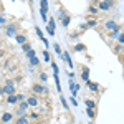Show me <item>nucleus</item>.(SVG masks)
Returning a JSON list of instances; mask_svg holds the SVG:
<instances>
[{
  "instance_id": "nucleus-33",
  "label": "nucleus",
  "mask_w": 124,
  "mask_h": 124,
  "mask_svg": "<svg viewBox=\"0 0 124 124\" xmlns=\"http://www.w3.org/2000/svg\"><path fill=\"white\" fill-rule=\"evenodd\" d=\"M0 28H2V25H0Z\"/></svg>"
},
{
  "instance_id": "nucleus-18",
  "label": "nucleus",
  "mask_w": 124,
  "mask_h": 124,
  "mask_svg": "<svg viewBox=\"0 0 124 124\" xmlns=\"http://www.w3.org/2000/svg\"><path fill=\"white\" fill-rule=\"evenodd\" d=\"M15 37H17V41H18L20 45H22V43H25V41H27V38H25V35H20V33H17V35H15Z\"/></svg>"
},
{
  "instance_id": "nucleus-20",
  "label": "nucleus",
  "mask_w": 124,
  "mask_h": 124,
  "mask_svg": "<svg viewBox=\"0 0 124 124\" xmlns=\"http://www.w3.org/2000/svg\"><path fill=\"white\" fill-rule=\"evenodd\" d=\"M86 111H88L89 119H94V117H96V111H94V109H86Z\"/></svg>"
},
{
  "instance_id": "nucleus-26",
  "label": "nucleus",
  "mask_w": 124,
  "mask_h": 124,
  "mask_svg": "<svg viewBox=\"0 0 124 124\" xmlns=\"http://www.w3.org/2000/svg\"><path fill=\"white\" fill-rule=\"evenodd\" d=\"M61 103H63V108H65V109H70V106H68V103L65 101V98H63V96H61Z\"/></svg>"
},
{
  "instance_id": "nucleus-23",
  "label": "nucleus",
  "mask_w": 124,
  "mask_h": 124,
  "mask_svg": "<svg viewBox=\"0 0 124 124\" xmlns=\"http://www.w3.org/2000/svg\"><path fill=\"white\" fill-rule=\"evenodd\" d=\"M33 56H37V53H35V50H30V51H27V58H33Z\"/></svg>"
},
{
  "instance_id": "nucleus-19",
  "label": "nucleus",
  "mask_w": 124,
  "mask_h": 124,
  "mask_svg": "<svg viewBox=\"0 0 124 124\" xmlns=\"http://www.w3.org/2000/svg\"><path fill=\"white\" fill-rule=\"evenodd\" d=\"M83 50H86V46L83 45V43H78V45H75V51H83Z\"/></svg>"
},
{
  "instance_id": "nucleus-21",
  "label": "nucleus",
  "mask_w": 124,
  "mask_h": 124,
  "mask_svg": "<svg viewBox=\"0 0 124 124\" xmlns=\"http://www.w3.org/2000/svg\"><path fill=\"white\" fill-rule=\"evenodd\" d=\"M40 114L38 113H31V114H28V119H33V121H38Z\"/></svg>"
},
{
  "instance_id": "nucleus-24",
  "label": "nucleus",
  "mask_w": 124,
  "mask_h": 124,
  "mask_svg": "<svg viewBox=\"0 0 124 124\" xmlns=\"http://www.w3.org/2000/svg\"><path fill=\"white\" fill-rule=\"evenodd\" d=\"M46 79H48V75H46V73H41V75H40V81H41V83H45Z\"/></svg>"
},
{
  "instance_id": "nucleus-3",
  "label": "nucleus",
  "mask_w": 124,
  "mask_h": 124,
  "mask_svg": "<svg viewBox=\"0 0 124 124\" xmlns=\"http://www.w3.org/2000/svg\"><path fill=\"white\" fill-rule=\"evenodd\" d=\"M104 27H106L108 30H113V31H119V30H121V27L116 23L114 20H108V22L104 23Z\"/></svg>"
},
{
  "instance_id": "nucleus-34",
  "label": "nucleus",
  "mask_w": 124,
  "mask_h": 124,
  "mask_svg": "<svg viewBox=\"0 0 124 124\" xmlns=\"http://www.w3.org/2000/svg\"><path fill=\"white\" fill-rule=\"evenodd\" d=\"M0 10H2V7H0Z\"/></svg>"
},
{
  "instance_id": "nucleus-35",
  "label": "nucleus",
  "mask_w": 124,
  "mask_h": 124,
  "mask_svg": "<svg viewBox=\"0 0 124 124\" xmlns=\"http://www.w3.org/2000/svg\"><path fill=\"white\" fill-rule=\"evenodd\" d=\"M70 124H73V123H70Z\"/></svg>"
},
{
  "instance_id": "nucleus-8",
  "label": "nucleus",
  "mask_w": 124,
  "mask_h": 124,
  "mask_svg": "<svg viewBox=\"0 0 124 124\" xmlns=\"http://www.w3.org/2000/svg\"><path fill=\"white\" fill-rule=\"evenodd\" d=\"M15 124H30V119L27 117V116H18L17 119H15Z\"/></svg>"
},
{
  "instance_id": "nucleus-15",
  "label": "nucleus",
  "mask_w": 124,
  "mask_h": 124,
  "mask_svg": "<svg viewBox=\"0 0 124 124\" xmlns=\"http://www.w3.org/2000/svg\"><path fill=\"white\" fill-rule=\"evenodd\" d=\"M70 15H65V17H63V18H61V25H63V27H68V25H70Z\"/></svg>"
},
{
  "instance_id": "nucleus-32",
  "label": "nucleus",
  "mask_w": 124,
  "mask_h": 124,
  "mask_svg": "<svg viewBox=\"0 0 124 124\" xmlns=\"http://www.w3.org/2000/svg\"><path fill=\"white\" fill-rule=\"evenodd\" d=\"M28 2H30V3H31V0H28Z\"/></svg>"
},
{
  "instance_id": "nucleus-27",
  "label": "nucleus",
  "mask_w": 124,
  "mask_h": 124,
  "mask_svg": "<svg viewBox=\"0 0 124 124\" xmlns=\"http://www.w3.org/2000/svg\"><path fill=\"white\" fill-rule=\"evenodd\" d=\"M96 25V22L94 20H89V22H88V25H86V27H94Z\"/></svg>"
},
{
  "instance_id": "nucleus-7",
  "label": "nucleus",
  "mask_w": 124,
  "mask_h": 124,
  "mask_svg": "<svg viewBox=\"0 0 124 124\" xmlns=\"http://www.w3.org/2000/svg\"><path fill=\"white\" fill-rule=\"evenodd\" d=\"M12 119H13V114H12V113H3L2 117H0V121H2L3 124H8Z\"/></svg>"
},
{
  "instance_id": "nucleus-9",
  "label": "nucleus",
  "mask_w": 124,
  "mask_h": 124,
  "mask_svg": "<svg viewBox=\"0 0 124 124\" xmlns=\"http://www.w3.org/2000/svg\"><path fill=\"white\" fill-rule=\"evenodd\" d=\"M17 101H18V94L7 96V103H8V104H17Z\"/></svg>"
},
{
  "instance_id": "nucleus-12",
  "label": "nucleus",
  "mask_w": 124,
  "mask_h": 124,
  "mask_svg": "<svg viewBox=\"0 0 124 124\" xmlns=\"http://www.w3.org/2000/svg\"><path fill=\"white\" fill-rule=\"evenodd\" d=\"M81 78H83L85 81H88V79H89V70H88L86 66H83V71H81Z\"/></svg>"
},
{
  "instance_id": "nucleus-28",
  "label": "nucleus",
  "mask_w": 124,
  "mask_h": 124,
  "mask_svg": "<svg viewBox=\"0 0 124 124\" xmlns=\"http://www.w3.org/2000/svg\"><path fill=\"white\" fill-rule=\"evenodd\" d=\"M89 13H98V8H94V7H91V8H89Z\"/></svg>"
},
{
  "instance_id": "nucleus-6",
  "label": "nucleus",
  "mask_w": 124,
  "mask_h": 124,
  "mask_svg": "<svg viewBox=\"0 0 124 124\" xmlns=\"http://www.w3.org/2000/svg\"><path fill=\"white\" fill-rule=\"evenodd\" d=\"M15 35H17V27L15 23H10L7 27V37H15Z\"/></svg>"
},
{
  "instance_id": "nucleus-29",
  "label": "nucleus",
  "mask_w": 124,
  "mask_h": 124,
  "mask_svg": "<svg viewBox=\"0 0 124 124\" xmlns=\"http://www.w3.org/2000/svg\"><path fill=\"white\" fill-rule=\"evenodd\" d=\"M48 33H50V35H55V30H53V28H50V27H48Z\"/></svg>"
},
{
  "instance_id": "nucleus-10",
  "label": "nucleus",
  "mask_w": 124,
  "mask_h": 124,
  "mask_svg": "<svg viewBox=\"0 0 124 124\" xmlns=\"http://www.w3.org/2000/svg\"><path fill=\"white\" fill-rule=\"evenodd\" d=\"M70 89H71V93H73V96L78 93V89H79V85L78 83H73V81H70Z\"/></svg>"
},
{
  "instance_id": "nucleus-30",
  "label": "nucleus",
  "mask_w": 124,
  "mask_h": 124,
  "mask_svg": "<svg viewBox=\"0 0 124 124\" xmlns=\"http://www.w3.org/2000/svg\"><path fill=\"white\" fill-rule=\"evenodd\" d=\"M5 22H7V18H5V17H0V25H2V23H5Z\"/></svg>"
},
{
  "instance_id": "nucleus-31",
  "label": "nucleus",
  "mask_w": 124,
  "mask_h": 124,
  "mask_svg": "<svg viewBox=\"0 0 124 124\" xmlns=\"http://www.w3.org/2000/svg\"><path fill=\"white\" fill-rule=\"evenodd\" d=\"M104 2H114V0H104Z\"/></svg>"
},
{
  "instance_id": "nucleus-22",
  "label": "nucleus",
  "mask_w": 124,
  "mask_h": 124,
  "mask_svg": "<svg viewBox=\"0 0 124 124\" xmlns=\"http://www.w3.org/2000/svg\"><path fill=\"white\" fill-rule=\"evenodd\" d=\"M43 58H45V61H46V63H50V61H51V56H50V53H48L46 50L43 51Z\"/></svg>"
},
{
  "instance_id": "nucleus-1",
  "label": "nucleus",
  "mask_w": 124,
  "mask_h": 124,
  "mask_svg": "<svg viewBox=\"0 0 124 124\" xmlns=\"http://www.w3.org/2000/svg\"><path fill=\"white\" fill-rule=\"evenodd\" d=\"M2 93L7 94V96L15 94V86H13V81H12V79H7V81H5V85L2 88Z\"/></svg>"
},
{
  "instance_id": "nucleus-2",
  "label": "nucleus",
  "mask_w": 124,
  "mask_h": 124,
  "mask_svg": "<svg viewBox=\"0 0 124 124\" xmlns=\"http://www.w3.org/2000/svg\"><path fill=\"white\" fill-rule=\"evenodd\" d=\"M33 93L35 94H45V93H48V88L43 85H40V83H35L33 85Z\"/></svg>"
},
{
  "instance_id": "nucleus-11",
  "label": "nucleus",
  "mask_w": 124,
  "mask_h": 124,
  "mask_svg": "<svg viewBox=\"0 0 124 124\" xmlns=\"http://www.w3.org/2000/svg\"><path fill=\"white\" fill-rule=\"evenodd\" d=\"M86 85L89 86V89H91V91H98V89H99V86H98V83H93V81H89V79H88V81H86Z\"/></svg>"
},
{
  "instance_id": "nucleus-14",
  "label": "nucleus",
  "mask_w": 124,
  "mask_h": 124,
  "mask_svg": "<svg viewBox=\"0 0 124 124\" xmlns=\"http://www.w3.org/2000/svg\"><path fill=\"white\" fill-rule=\"evenodd\" d=\"M96 108V103L93 99H86V109H94Z\"/></svg>"
},
{
  "instance_id": "nucleus-4",
  "label": "nucleus",
  "mask_w": 124,
  "mask_h": 124,
  "mask_svg": "<svg viewBox=\"0 0 124 124\" xmlns=\"http://www.w3.org/2000/svg\"><path fill=\"white\" fill-rule=\"evenodd\" d=\"M27 103H28V106H33V108H37V106L40 104V99L38 96H30V98H27Z\"/></svg>"
},
{
  "instance_id": "nucleus-17",
  "label": "nucleus",
  "mask_w": 124,
  "mask_h": 124,
  "mask_svg": "<svg viewBox=\"0 0 124 124\" xmlns=\"http://www.w3.org/2000/svg\"><path fill=\"white\" fill-rule=\"evenodd\" d=\"M22 50L27 53V51H30V50H31V45H30L28 41H25V43H22Z\"/></svg>"
},
{
  "instance_id": "nucleus-16",
  "label": "nucleus",
  "mask_w": 124,
  "mask_h": 124,
  "mask_svg": "<svg viewBox=\"0 0 124 124\" xmlns=\"http://www.w3.org/2000/svg\"><path fill=\"white\" fill-rule=\"evenodd\" d=\"M30 65H31V66H38V65H40V60H38V56L30 58Z\"/></svg>"
},
{
  "instance_id": "nucleus-25",
  "label": "nucleus",
  "mask_w": 124,
  "mask_h": 124,
  "mask_svg": "<svg viewBox=\"0 0 124 124\" xmlns=\"http://www.w3.org/2000/svg\"><path fill=\"white\" fill-rule=\"evenodd\" d=\"M53 48H55V51H56L58 55H61V48H60V45H58V43H55V45H53Z\"/></svg>"
},
{
  "instance_id": "nucleus-13",
  "label": "nucleus",
  "mask_w": 124,
  "mask_h": 124,
  "mask_svg": "<svg viewBox=\"0 0 124 124\" xmlns=\"http://www.w3.org/2000/svg\"><path fill=\"white\" fill-rule=\"evenodd\" d=\"M63 58L66 60L68 66H73V60H71V56H70V53H68V51H63Z\"/></svg>"
},
{
  "instance_id": "nucleus-5",
  "label": "nucleus",
  "mask_w": 124,
  "mask_h": 124,
  "mask_svg": "<svg viewBox=\"0 0 124 124\" xmlns=\"http://www.w3.org/2000/svg\"><path fill=\"white\" fill-rule=\"evenodd\" d=\"M114 5V2H99V10H103V12H106V10H109L111 7Z\"/></svg>"
}]
</instances>
